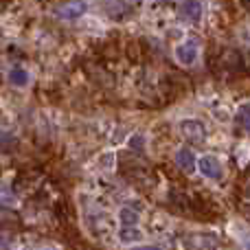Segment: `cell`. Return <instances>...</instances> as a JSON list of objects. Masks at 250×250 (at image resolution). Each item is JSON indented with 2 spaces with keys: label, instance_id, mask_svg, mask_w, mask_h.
Wrapping results in <instances>:
<instances>
[{
  "label": "cell",
  "instance_id": "2",
  "mask_svg": "<svg viewBox=\"0 0 250 250\" xmlns=\"http://www.w3.org/2000/svg\"><path fill=\"white\" fill-rule=\"evenodd\" d=\"M198 169L202 171L204 178H208V180H222V176H224L222 163L215 158V156H202V158L198 160Z\"/></svg>",
  "mask_w": 250,
  "mask_h": 250
},
{
  "label": "cell",
  "instance_id": "9",
  "mask_svg": "<svg viewBox=\"0 0 250 250\" xmlns=\"http://www.w3.org/2000/svg\"><path fill=\"white\" fill-rule=\"evenodd\" d=\"M237 125L239 127H244L246 132L250 134V104H244V105H239V110H237Z\"/></svg>",
  "mask_w": 250,
  "mask_h": 250
},
{
  "label": "cell",
  "instance_id": "12",
  "mask_svg": "<svg viewBox=\"0 0 250 250\" xmlns=\"http://www.w3.org/2000/svg\"><path fill=\"white\" fill-rule=\"evenodd\" d=\"M127 145L132 147V151H143V147H145V136H143V134H134Z\"/></svg>",
  "mask_w": 250,
  "mask_h": 250
},
{
  "label": "cell",
  "instance_id": "5",
  "mask_svg": "<svg viewBox=\"0 0 250 250\" xmlns=\"http://www.w3.org/2000/svg\"><path fill=\"white\" fill-rule=\"evenodd\" d=\"M176 60L180 62L182 66H191L195 64V60H198V46H195V42H187V44H180V46H176Z\"/></svg>",
  "mask_w": 250,
  "mask_h": 250
},
{
  "label": "cell",
  "instance_id": "7",
  "mask_svg": "<svg viewBox=\"0 0 250 250\" xmlns=\"http://www.w3.org/2000/svg\"><path fill=\"white\" fill-rule=\"evenodd\" d=\"M9 82L16 88H24V86H29V73H26L24 68H20V66H16V68H11V73H9Z\"/></svg>",
  "mask_w": 250,
  "mask_h": 250
},
{
  "label": "cell",
  "instance_id": "1",
  "mask_svg": "<svg viewBox=\"0 0 250 250\" xmlns=\"http://www.w3.org/2000/svg\"><path fill=\"white\" fill-rule=\"evenodd\" d=\"M180 132L191 145H202V143L207 141V127H204V123L198 121V119H187V121H182Z\"/></svg>",
  "mask_w": 250,
  "mask_h": 250
},
{
  "label": "cell",
  "instance_id": "11",
  "mask_svg": "<svg viewBox=\"0 0 250 250\" xmlns=\"http://www.w3.org/2000/svg\"><path fill=\"white\" fill-rule=\"evenodd\" d=\"M127 57L132 62H141L143 60V44L141 42H129L127 44Z\"/></svg>",
  "mask_w": 250,
  "mask_h": 250
},
{
  "label": "cell",
  "instance_id": "6",
  "mask_svg": "<svg viewBox=\"0 0 250 250\" xmlns=\"http://www.w3.org/2000/svg\"><path fill=\"white\" fill-rule=\"evenodd\" d=\"M182 13H185L187 20L200 22L202 20V4H200L198 0H185V2H182Z\"/></svg>",
  "mask_w": 250,
  "mask_h": 250
},
{
  "label": "cell",
  "instance_id": "3",
  "mask_svg": "<svg viewBox=\"0 0 250 250\" xmlns=\"http://www.w3.org/2000/svg\"><path fill=\"white\" fill-rule=\"evenodd\" d=\"M83 13H86V2H82V0H70V2L55 9V16L62 20H77Z\"/></svg>",
  "mask_w": 250,
  "mask_h": 250
},
{
  "label": "cell",
  "instance_id": "14",
  "mask_svg": "<svg viewBox=\"0 0 250 250\" xmlns=\"http://www.w3.org/2000/svg\"><path fill=\"white\" fill-rule=\"evenodd\" d=\"M242 4H244V9H246V11H250V0H242Z\"/></svg>",
  "mask_w": 250,
  "mask_h": 250
},
{
  "label": "cell",
  "instance_id": "4",
  "mask_svg": "<svg viewBox=\"0 0 250 250\" xmlns=\"http://www.w3.org/2000/svg\"><path fill=\"white\" fill-rule=\"evenodd\" d=\"M176 165L187 173H193L198 169V160H195V154L189 149V147H180L176 151Z\"/></svg>",
  "mask_w": 250,
  "mask_h": 250
},
{
  "label": "cell",
  "instance_id": "13",
  "mask_svg": "<svg viewBox=\"0 0 250 250\" xmlns=\"http://www.w3.org/2000/svg\"><path fill=\"white\" fill-rule=\"evenodd\" d=\"M112 160H114V154H104L99 158V163H101V167L108 169V167H112Z\"/></svg>",
  "mask_w": 250,
  "mask_h": 250
},
{
  "label": "cell",
  "instance_id": "8",
  "mask_svg": "<svg viewBox=\"0 0 250 250\" xmlns=\"http://www.w3.org/2000/svg\"><path fill=\"white\" fill-rule=\"evenodd\" d=\"M119 220H121V226H136L138 224V213L134 208H127L123 207L119 211Z\"/></svg>",
  "mask_w": 250,
  "mask_h": 250
},
{
  "label": "cell",
  "instance_id": "15",
  "mask_svg": "<svg viewBox=\"0 0 250 250\" xmlns=\"http://www.w3.org/2000/svg\"><path fill=\"white\" fill-rule=\"evenodd\" d=\"M242 211H244V213H250V207H248V204H246V207H244V208H242Z\"/></svg>",
  "mask_w": 250,
  "mask_h": 250
},
{
  "label": "cell",
  "instance_id": "10",
  "mask_svg": "<svg viewBox=\"0 0 250 250\" xmlns=\"http://www.w3.org/2000/svg\"><path fill=\"white\" fill-rule=\"evenodd\" d=\"M119 239L125 244H132V242H138L141 239V230H136L134 226H123L121 233H119Z\"/></svg>",
  "mask_w": 250,
  "mask_h": 250
}]
</instances>
